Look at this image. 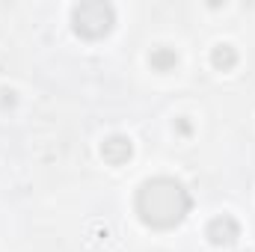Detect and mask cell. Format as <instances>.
I'll return each instance as SVG.
<instances>
[{"label":"cell","instance_id":"6da1fadb","mask_svg":"<svg viewBox=\"0 0 255 252\" xmlns=\"http://www.w3.org/2000/svg\"><path fill=\"white\" fill-rule=\"evenodd\" d=\"M190 205L193 199L184 184L169 175L148 178L136 190V214L151 229H175L190 214Z\"/></svg>","mask_w":255,"mask_h":252},{"label":"cell","instance_id":"7a4b0ae2","mask_svg":"<svg viewBox=\"0 0 255 252\" xmlns=\"http://www.w3.org/2000/svg\"><path fill=\"white\" fill-rule=\"evenodd\" d=\"M71 24H74L77 36H83V39H101V36H107L113 30L116 12L104 0H86V3H77L71 9Z\"/></svg>","mask_w":255,"mask_h":252},{"label":"cell","instance_id":"3957f363","mask_svg":"<svg viewBox=\"0 0 255 252\" xmlns=\"http://www.w3.org/2000/svg\"><path fill=\"white\" fill-rule=\"evenodd\" d=\"M208 241L214 244V247H232V244H238V238H241V226H238V220L235 217H229V214H223V217H214L211 223H208Z\"/></svg>","mask_w":255,"mask_h":252},{"label":"cell","instance_id":"277c9868","mask_svg":"<svg viewBox=\"0 0 255 252\" xmlns=\"http://www.w3.org/2000/svg\"><path fill=\"white\" fill-rule=\"evenodd\" d=\"M130 154H133V145H130V139L122 136V133H113V136H107V139L101 142V157H104L107 163H113V166L128 163Z\"/></svg>","mask_w":255,"mask_h":252},{"label":"cell","instance_id":"5b68a950","mask_svg":"<svg viewBox=\"0 0 255 252\" xmlns=\"http://www.w3.org/2000/svg\"><path fill=\"white\" fill-rule=\"evenodd\" d=\"M211 63H214L217 71H229V68L238 65V51H235L232 45H217V48L211 51Z\"/></svg>","mask_w":255,"mask_h":252},{"label":"cell","instance_id":"8992f818","mask_svg":"<svg viewBox=\"0 0 255 252\" xmlns=\"http://www.w3.org/2000/svg\"><path fill=\"white\" fill-rule=\"evenodd\" d=\"M148 63H151L154 71H172L178 65V54L172 48H154L151 57H148Z\"/></svg>","mask_w":255,"mask_h":252},{"label":"cell","instance_id":"52a82bcc","mask_svg":"<svg viewBox=\"0 0 255 252\" xmlns=\"http://www.w3.org/2000/svg\"><path fill=\"white\" fill-rule=\"evenodd\" d=\"M178 130H181V133H190L193 127H190V122H187V119H178Z\"/></svg>","mask_w":255,"mask_h":252}]
</instances>
